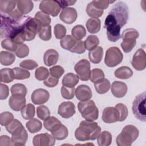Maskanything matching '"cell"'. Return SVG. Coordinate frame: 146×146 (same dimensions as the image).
<instances>
[{
    "label": "cell",
    "mask_w": 146,
    "mask_h": 146,
    "mask_svg": "<svg viewBox=\"0 0 146 146\" xmlns=\"http://www.w3.org/2000/svg\"><path fill=\"white\" fill-rule=\"evenodd\" d=\"M128 17V7L125 2L119 1L113 6L104 22L110 41L115 42L121 38L120 30L127 23Z\"/></svg>",
    "instance_id": "cell-1"
},
{
    "label": "cell",
    "mask_w": 146,
    "mask_h": 146,
    "mask_svg": "<svg viewBox=\"0 0 146 146\" xmlns=\"http://www.w3.org/2000/svg\"><path fill=\"white\" fill-rule=\"evenodd\" d=\"M101 132V128L93 121L83 120L75 131V138L81 141L95 140Z\"/></svg>",
    "instance_id": "cell-2"
},
{
    "label": "cell",
    "mask_w": 146,
    "mask_h": 146,
    "mask_svg": "<svg viewBox=\"0 0 146 146\" xmlns=\"http://www.w3.org/2000/svg\"><path fill=\"white\" fill-rule=\"evenodd\" d=\"M139 131L133 125H127L116 139L119 146H130L138 137Z\"/></svg>",
    "instance_id": "cell-3"
},
{
    "label": "cell",
    "mask_w": 146,
    "mask_h": 146,
    "mask_svg": "<svg viewBox=\"0 0 146 146\" xmlns=\"http://www.w3.org/2000/svg\"><path fill=\"white\" fill-rule=\"evenodd\" d=\"M78 108L82 116L87 121H94L98 119L99 110L95 102L92 100L78 103Z\"/></svg>",
    "instance_id": "cell-4"
},
{
    "label": "cell",
    "mask_w": 146,
    "mask_h": 146,
    "mask_svg": "<svg viewBox=\"0 0 146 146\" xmlns=\"http://www.w3.org/2000/svg\"><path fill=\"white\" fill-rule=\"evenodd\" d=\"M139 36V32L133 28H128L123 31L121 35L123 41L120 46L124 52L128 53L132 50L136 44V39Z\"/></svg>",
    "instance_id": "cell-5"
},
{
    "label": "cell",
    "mask_w": 146,
    "mask_h": 146,
    "mask_svg": "<svg viewBox=\"0 0 146 146\" xmlns=\"http://www.w3.org/2000/svg\"><path fill=\"white\" fill-rule=\"evenodd\" d=\"M145 96V91L137 95L133 102L132 107L134 116L137 119L143 122L146 121Z\"/></svg>",
    "instance_id": "cell-6"
},
{
    "label": "cell",
    "mask_w": 146,
    "mask_h": 146,
    "mask_svg": "<svg viewBox=\"0 0 146 146\" xmlns=\"http://www.w3.org/2000/svg\"><path fill=\"white\" fill-rule=\"evenodd\" d=\"M123 59V55L117 47L108 48L106 52L104 63L110 67H113L120 64Z\"/></svg>",
    "instance_id": "cell-7"
},
{
    "label": "cell",
    "mask_w": 146,
    "mask_h": 146,
    "mask_svg": "<svg viewBox=\"0 0 146 146\" xmlns=\"http://www.w3.org/2000/svg\"><path fill=\"white\" fill-rule=\"evenodd\" d=\"M39 26L34 18L27 16L23 26V32L26 41L33 40L38 31Z\"/></svg>",
    "instance_id": "cell-8"
},
{
    "label": "cell",
    "mask_w": 146,
    "mask_h": 146,
    "mask_svg": "<svg viewBox=\"0 0 146 146\" xmlns=\"http://www.w3.org/2000/svg\"><path fill=\"white\" fill-rule=\"evenodd\" d=\"M74 70L82 81H87L90 77V63L88 60L83 59L75 65Z\"/></svg>",
    "instance_id": "cell-9"
},
{
    "label": "cell",
    "mask_w": 146,
    "mask_h": 146,
    "mask_svg": "<svg viewBox=\"0 0 146 146\" xmlns=\"http://www.w3.org/2000/svg\"><path fill=\"white\" fill-rule=\"evenodd\" d=\"M39 7L42 12L52 17H56L61 9L58 1L53 0L42 1L39 3Z\"/></svg>",
    "instance_id": "cell-10"
},
{
    "label": "cell",
    "mask_w": 146,
    "mask_h": 146,
    "mask_svg": "<svg viewBox=\"0 0 146 146\" xmlns=\"http://www.w3.org/2000/svg\"><path fill=\"white\" fill-rule=\"evenodd\" d=\"M131 64L137 71H142L146 67V54L142 48L138 49L133 55Z\"/></svg>",
    "instance_id": "cell-11"
},
{
    "label": "cell",
    "mask_w": 146,
    "mask_h": 146,
    "mask_svg": "<svg viewBox=\"0 0 146 146\" xmlns=\"http://www.w3.org/2000/svg\"><path fill=\"white\" fill-rule=\"evenodd\" d=\"M55 143V139L48 133L35 135L33 139L34 146H53Z\"/></svg>",
    "instance_id": "cell-12"
},
{
    "label": "cell",
    "mask_w": 146,
    "mask_h": 146,
    "mask_svg": "<svg viewBox=\"0 0 146 146\" xmlns=\"http://www.w3.org/2000/svg\"><path fill=\"white\" fill-rule=\"evenodd\" d=\"M50 98L49 92L43 88L35 90L31 95L33 103L36 105H40L46 103Z\"/></svg>",
    "instance_id": "cell-13"
},
{
    "label": "cell",
    "mask_w": 146,
    "mask_h": 146,
    "mask_svg": "<svg viewBox=\"0 0 146 146\" xmlns=\"http://www.w3.org/2000/svg\"><path fill=\"white\" fill-rule=\"evenodd\" d=\"M58 113L64 119L70 118L75 113V106L71 102H62L58 107Z\"/></svg>",
    "instance_id": "cell-14"
},
{
    "label": "cell",
    "mask_w": 146,
    "mask_h": 146,
    "mask_svg": "<svg viewBox=\"0 0 146 146\" xmlns=\"http://www.w3.org/2000/svg\"><path fill=\"white\" fill-rule=\"evenodd\" d=\"M119 112L115 107H108L103 110L102 120L104 123H113L119 121Z\"/></svg>",
    "instance_id": "cell-15"
},
{
    "label": "cell",
    "mask_w": 146,
    "mask_h": 146,
    "mask_svg": "<svg viewBox=\"0 0 146 146\" xmlns=\"http://www.w3.org/2000/svg\"><path fill=\"white\" fill-rule=\"evenodd\" d=\"M77 17V11L72 7L64 8L59 15L60 20L67 24H72L76 21Z\"/></svg>",
    "instance_id": "cell-16"
},
{
    "label": "cell",
    "mask_w": 146,
    "mask_h": 146,
    "mask_svg": "<svg viewBox=\"0 0 146 146\" xmlns=\"http://www.w3.org/2000/svg\"><path fill=\"white\" fill-rule=\"evenodd\" d=\"M9 105L14 111H19L26 105L25 96L20 95H12L9 100Z\"/></svg>",
    "instance_id": "cell-17"
},
{
    "label": "cell",
    "mask_w": 146,
    "mask_h": 146,
    "mask_svg": "<svg viewBox=\"0 0 146 146\" xmlns=\"http://www.w3.org/2000/svg\"><path fill=\"white\" fill-rule=\"evenodd\" d=\"M76 98L82 102L90 100L92 96V93L89 86L85 84H81L77 87L75 91Z\"/></svg>",
    "instance_id": "cell-18"
},
{
    "label": "cell",
    "mask_w": 146,
    "mask_h": 146,
    "mask_svg": "<svg viewBox=\"0 0 146 146\" xmlns=\"http://www.w3.org/2000/svg\"><path fill=\"white\" fill-rule=\"evenodd\" d=\"M127 84L120 81H115L111 86V92L116 98H120L124 97L127 92Z\"/></svg>",
    "instance_id": "cell-19"
},
{
    "label": "cell",
    "mask_w": 146,
    "mask_h": 146,
    "mask_svg": "<svg viewBox=\"0 0 146 146\" xmlns=\"http://www.w3.org/2000/svg\"><path fill=\"white\" fill-rule=\"evenodd\" d=\"M11 135L13 145H25L28 139V134L24 127Z\"/></svg>",
    "instance_id": "cell-20"
},
{
    "label": "cell",
    "mask_w": 146,
    "mask_h": 146,
    "mask_svg": "<svg viewBox=\"0 0 146 146\" xmlns=\"http://www.w3.org/2000/svg\"><path fill=\"white\" fill-rule=\"evenodd\" d=\"M59 59V54L54 49H48L44 54L43 61L47 66H51L56 64Z\"/></svg>",
    "instance_id": "cell-21"
},
{
    "label": "cell",
    "mask_w": 146,
    "mask_h": 146,
    "mask_svg": "<svg viewBox=\"0 0 146 146\" xmlns=\"http://www.w3.org/2000/svg\"><path fill=\"white\" fill-rule=\"evenodd\" d=\"M79 76L72 72L67 73L63 78L62 83V85L67 87L73 88L79 82Z\"/></svg>",
    "instance_id": "cell-22"
},
{
    "label": "cell",
    "mask_w": 146,
    "mask_h": 146,
    "mask_svg": "<svg viewBox=\"0 0 146 146\" xmlns=\"http://www.w3.org/2000/svg\"><path fill=\"white\" fill-rule=\"evenodd\" d=\"M103 55V49L101 46H98L88 52V57L90 61L94 64L99 63Z\"/></svg>",
    "instance_id": "cell-23"
},
{
    "label": "cell",
    "mask_w": 146,
    "mask_h": 146,
    "mask_svg": "<svg viewBox=\"0 0 146 146\" xmlns=\"http://www.w3.org/2000/svg\"><path fill=\"white\" fill-rule=\"evenodd\" d=\"M17 9L23 14L29 13L34 7V3L29 0L17 1Z\"/></svg>",
    "instance_id": "cell-24"
},
{
    "label": "cell",
    "mask_w": 146,
    "mask_h": 146,
    "mask_svg": "<svg viewBox=\"0 0 146 146\" xmlns=\"http://www.w3.org/2000/svg\"><path fill=\"white\" fill-rule=\"evenodd\" d=\"M17 5V1L13 0H1L0 10L1 14H7L14 10Z\"/></svg>",
    "instance_id": "cell-25"
},
{
    "label": "cell",
    "mask_w": 146,
    "mask_h": 146,
    "mask_svg": "<svg viewBox=\"0 0 146 146\" xmlns=\"http://www.w3.org/2000/svg\"><path fill=\"white\" fill-rule=\"evenodd\" d=\"M88 31L91 34H95L100 30L101 22L99 18H91L88 19L86 23Z\"/></svg>",
    "instance_id": "cell-26"
},
{
    "label": "cell",
    "mask_w": 146,
    "mask_h": 146,
    "mask_svg": "<svg viewBox=\"0 0 146 146\" xmlns=\"http://www.w3.org/2000/svg\"><path fill=\"white\" fill-rule=\"evenodd\" d=\"M62 124L61 121L54 116H50L44 120L43 125L47 131L52 132Z\"/></svg>",
    "instance_id": "cell-27"
},
{
    "label": "cell",
    "mask_w": 146,
    "mask_h": 146,
    "mask_svg": "<svg viewBox=\"0 0 146 146\" xmlns=\"http://www.w3.org/2000/svg\"><path fill=\"white\" fill-rule=\"evenodd\" d=\"M34 19L39 26H46L50 25L51 19L49 15L42 12V11H38L35 16Z\"/></svg>",
    "instance_id": "cell-28"
},
{
    "label": "cell",
    "mask_w": 146,
    "mask_h": 146,
    "mask_svg": "<svg viewBox=\"0 0 146 146\" xmlns=\"http://www.w3.org/2000/svg\"><path fill=\"white\" fill-rule=\"evenodd\" d=\"M96 91L99 94L107 93L110 88V82L106 78H103L94 83Z\"/></svg>",
    "instance_id": "cell-29"
},
{
    "label": "cell",
    "mask_w": 146,
    "mask_h": 146,
    "mask_svg": "<svg viewBox=\"0 0 146 146\" xmlns=\"http://www.w3.org/2000/svg\"><path fill=\"white\" fill-rule=\"evenodd\" d=\"M114 74L117 78L127 79L130 78L133 75V71L129 67L122 66L116 69Z\"/></svg>",
    "instance_id": "cell-30"
},
{
    "label": "cell",
    "mask_w": 146,
    "mask_h": 146,
    "mask_svg": "<svg viewBox=\"0 0 146 146\" xmlns=\"http://www.w3.org/2000/svg\"><path fill=\"white\" fill-rule=\"evenodd\" d=\"M15 59V56L12 52L7 51H2L0 52V63L3 66L12 64Z\"/></svg>",
    "instance_id": "cell-31"
},
{
    "label": "cell",
    "mask_w": 146,
    "mask_h": 146,
    "mask_svg": "<svg viewBox=\"0 0 146 146\" xmlns=\"http://www.w3.org/2000/svg\"><path fill=\"white\" fill-rule=\"evenodd\" d=\"M98 144L100 146H108L112 143V135L107 131L101 132L97 137Z\"/></svg>",
    "instance_id": "cell-32"
},
{
    "label": "cell",
    "mask_w": 146,
    "mask_h": 146,
    "mask_svg": "<svg viewBox=\"0 0 146 146\" xmlns=\"http://www.w3.org/2000/svg\"><path fill=\"white\" fill-rule=\"evenodd\" d=\"M14 79L13 69L9 68H2L0 70V80L1 82L9 83L11 82Z\"/></svg>",
    "instance_id": "cell-33"
},
{
    "label": "cell",
    "mask_w": 146,
    "mask_h": 146,
    "mask_svg": "<svg viewBox=\"0 0 146 146\" xmlns=\"http://www.w3.org/2000/svg\"><path fill=\"white\" fill-rule=\"evenodd\" d=\"M21 115L25 120H30L33 119L35 114V106L31 103L25 105L21 110Z\"/></svg>",
    "instance_id": "cell-34"
},
{
    "label": "cell",
    "mask_w": 146,
    "mask_h": 146,
    "mask_svg": "<svg viewBox=\"0 0 146 146\" xmlns=\"http://www.w3.org/2000/svg\"><path fill=\"white\" fill-rule=\"evenodd\" d=\"M26 126L30 133H34L41 130L42 124L41 121L36 118H33L26 123Z\"/></svg>",
    "instance_id": "cell-35"
},
{
    "label": "cell",
    "mask_w": 146,
    "mask_h": 146,
    "mask_svg": "<svg viewBox=\"0 0 146 146\" xmlns=\"http://www.w3.org/2000/svg\"><path fill=\"white\" fill-rule=\"evenodd\" d=\"M51 133L55 139L62 140L65 139L67 137L68 135V131L67 128L62 124L60 126H59L57 129L51 132Z\"/></svg>",
    "instance_id": "cell-36"
},
{
    "label": "cell",
    "mask_w": 146,
    "mask_h": 146,
    "mask_svg": "<svg viewBox=\"0 0 146 146\" xmlns=\"http://www.w3.org/2000/svg\"><path fill=\"white\" fill-rule=\"evenodd\" d=\"M76 42V40L72 36L67 35L61 39L60 44L63 48L70 51V50L75 46Z\"/></svg>",
    "instance_id": "cell-37"
},
{
    "label": "cell",
    "mask_w": 146,
    "mask_h": 146,
    "mask_svg": "<svg viewBox=\"0 0 146 146\" xmlns=\"http://www.w3.org/2000/svg\"><path fill=\"white\" fill-rule=\"evenodd\" d=\"M86 49L91 51L96 47L99 44V39L97 36L90 35L87 36L84 42Z\"/></svg>",
    "instance_id": "cell-38"
},
{
    "label": "cell",
    "mask_w": 146,
    "mask_h": 146,
    "mask_svg": "<svg viewBox=\"0 0 146 146\" xmlns=\"http://www.w3.org/2000/svg\"><path fill=\"white\" fill-rule=\"evenodd\" d=\"M72 36L77 40L83 39L86 35L85 27L81 25L75 26L71 30Z\"/></svg>",
    "instance_id": "cell-39"
},
{
    "label": "cell",
    "mask_w": 146,
    "mask_h": 146,
    "mask_svg": "<svg viewBox=\"0 0 146 146\" xmlns=\"http://www.w3.org/2000/svg\"><path fill=\"white\" fill-rule=\"evenodd\" d=\"M38 33L40 39L44 41L49 40L51 38V26H39Z\"/></svg>",
    "instance_id": "cell-40"
},
{
    "label": "cell",
    "mask_w": 146,
    "mask_h": 146,
    "mask_svg": "<svg viewBox=\"0 0 146 146\" xmlns=\"http://www.w3.org/2000/svg\"><path fill=\"white\" fill-rule=\"evenodd\" d=\"M86 13L87 15L91 18H98L103 15V10L95 7L92 4V2H91L87 6Z\"/></svg>",
    "instance_id": "cell-41"
},
{
    "label": "cell",
    "mask_w": 146,
    "mask_h": 146,
    "mask_svg": "<svg viewBox=\"0 0 146 146\" xmlns=\"http://www.w3.org/2000/svg\"><path fill=\"white\" fill-rule=\"evenodd\" d=\"M13 71L15 79L23 80L28 79L30 76V73L29 71L19 67H14L13 68Z\"/></svg>",
    "instance_id": "cell-42"
},
{
    "label": "cell",
    "mask_w": 146,
    "mask_h": 146,
    "mask_svg": "<svg viewBox=\"0 0 146 146\" xmlns=\"http://www.w3.org/2000/svg\"><path fill=\"white\" fill-rule=\"evenodd\" d=\"M5 127L6 130L11 135L24 127L21 122L17 119H14Z\"/></svg>",
    "instance_id": "cell-43"
},
{
    "label": "cell",
    "mask_w": 146,
    "mask_h": 146,
    "mask_svg": "<svg viewBox=\"0 0 146 146\" xmlns=\"http://www.w3.org/2000/svg\"><path fill=\"white\" fill-rule=\"evenodd\" d=\"M27 91L26 87L21 83L14 84L11 87V93L12 95H20L25 96Z\"/></svg>",
    "instance_id": "cell-44"
},
{
    "label": "cell",
    "mask_w": 146,
    "mask_h": 146,
    "mask_svg": "<svg viewBox=\"0 0 146 146\" xmlns=\"http://www.w3.org/2000/svg\"><path fill=\"white\" fill-rule=\"evenodd\" d=\"M49 72L47 68L39 67L35 71V77L38 80H44L49 76Z\"/></svg>",
    "instance_id": "cell-45"
},
{
    "label": "cell",
    "mask_w": 146,
    "mask_h": 146,
    "mask_svg": "<svg viewBox=\"0 0 146 146\" xmlns=\"http://www.w3.org/2000/svg\"><path fill=\"white\" fill-rule=\"evenodd\" d=\"M104 72L100 68H94L91 71L90 79L94 83L104 78Z\"/></svg>",
    "instance_id": "cell-46"
},
{
    "label": "cell",
    "mask_w": 146,
    "mask_h": 146,
    "mask_svg": "<svg viewBox=\"0 0 146 146\" xmlns=\"http://www.w3.org/2000/svg\"><path fill=\"white\" fill-rule=\"evenodd\" d=\"M36 115L38 117L42 120H45L50 116V111L47 107L41 105L36 108Z\"/></svg>",
    "instance_id": "cell-47"
},
{
    "label": "cell",
    "mask_w": 146,
    "mask_h": 146,
    "mask_svg": "<svg viewBox=\"0 0 146 146\" xmlns=\"http://www.w3.org/2000/svg\"><path fill=\"white\" fill-rule=\"evenodd\" d=\"M115 108L117 109L119 112V121H124L126 119L128 114V108L127 106L123 103H118L115 106Z\"/></svg>",
    "instance_id": "cell-48"
},
{
    "label": "cell",
    "mask_w": 146,
    "mask_h": 146,
    "mask_svg": "<svg viewBox=\"0 0 146 146\" xmlns=\"http://www.w3.org/2000/svg\"><path fill=\"white\" fill-rule=\"evenodd\" d=\"M14 52L18 58H23L29 55V48L26 44H20L18 45L17 50Z\"/></svg>",
    "instance_id": "cell-49"
},
{
    "label": "cell",
    "mask_w": 146,
    "mask_h": 146,
    "mask_svg": "<svg viewBox=\"0 0 146 146\" xmlns=\"http://www.w3.org/2000/svg\"><path fill=\"white\" fill-rule=\"evenodd\" d=\"M14 115L12 113L5 111L3 112L0 115V123L2 126H6L9 124L12 120H14Z\"/></svg>",
    "instance_id": "cell-50"
},
{
    "label": "cell",
    "mask_w": 146,
    "mask_h": 146,
    "mask_svg": "<svg viewBox=\"0 0 146 146\" xmlns=\"http://www.w3.org/2000/svg\"><path fill=\"white\" fill-rule=\"evenodd\" d=\"M75 89L74 87L70 88L64 86H63L60 89L61 95L62 97L64 99L67 100L72 99V98H74L75 95Z\"/></svg>",
    "instance_id": "cell-51"
},
{
    "label": "cell",
    "mask_w": 146,
    "mask_h": 146,
    "mask_svg": "<svg viewBox=\"0 0 146 146\" xmlns=\"http://www.w3.org/2000/svg\"><path fill=\"white\" fill-rule=\"evenodd\" d=\"M17 44L14 43L10 38H6L3 39L1 42L2 47L5 50L15 52L18 47Z\"/></svg>",
    "instance_id": "cell-52"
},
{
    "label": "cell",
    "mask_w": 146,
    "mask_h": 146,
    "mask_svg": "<svg viewBox=\"0 0 146 146\" xmlns=\"http://www.w3.org/2000/svg\"><path fill=\"white\" fill-rule=\"evenodd\" d=\"M66 29L63 25L58 23L54 26V34L56 39H62L66 36Z\"/></svg>",
    "instance_id": "cell-53"
},
{
    "label": "cell",
    "mask_w": 146,
    "mask_h": 146,
    "mask_svg": "<svg viewBox=\"0 0 146 146\" xmlns=\"http://www.w3.org/2000/svg\"><path fill=\"white\" fill-rule=\"evenodd\" d=\"M49 71L50 74L51 76L58 79L60 78L64 72V68L62 66L59 65L54 66V67H51L49 69Z\"/></svg>",
    "instance_id": "cell-54"
},
{
    "label": "cell",
    "mask_w": 146,
    "mask_h": 146,
    "mask_svg": "<svg viewBox=\"0 0 146 146\" xmlns=\"http://www.w3.org/2000/svg\"><path fill=\"white\" fill-rule=\"evenodd\" d=\"M19 66L22 68L31 70L36 68L38 66V64L35 61L31 59H28L22 61L19 63Z\"/></svg>",
    "instance_id": "cell-55"
},
{
    "label": "cell",
    "mask_w": 146,
    "mask_h": 146,
    "mask_svg": "<svg viewBox=\"0 0 146 146\" xmlns=\"http://www.w3.org/2000/svg\"><path fill=\"white\" fill-rule=\"evenodd\" d=\"M85 51H86V48L84 46V42L80 40H76L75 46L70 50V51H71V52L80 54L84 53Z\"/></svg>",
    "instance_id": "cell-56"
},
{
    "label": "cell",
    "mask_w": 146,
    "mask_h": 146,
    "mask_svg": "<svg viewBox=\"0 0 146 146\" xmlns=\"http://www.w3.org/2000/svg\"><path fill=\"white\" fill-rule=\"evenodd\" d=\"M115 1H108V0H100V1H92V3L94 5V6L96 7L97 9H100V10H104L106 9L110 3L114 2Z\"/></svg>",
    "instance_id": "cell-57"
},
{
    "label": "cell",
    "mask_w": 146,
    "mask_h": 146,
    "mask_svg": "<svg viewBox=\"0 0 146 146\" xmlns=\"http://www.w3.org/2000/svg\"><path fill=\"white\" fill-rule=\"evenodd\" d=\"M59 82V80L58 78L53 77L51 75L48 76V77L44 80L43 84L48 87H54L56 86Z\"/></svg>",
    "instance_id": "cell-58"
},
{
    "label": "cell",
    "mask_w": 146,
    "mask_h": 146,
    "mask_svg": "<svg viewBox=\"0 0 146 146\" xmlns=\"http://www.w3.org/2000/svg\"><path fill=\"white\" fill-rule=\"evenodd\" d=\"M9 95V88L8 86L5 84H0V99H6Z\"/></svg>",
    "instance_id": "cell-59"
},
{
    "label": "cell",
    "mask_w": 146,
    "mask_h": 146,
    "mask_svg": "<svg viewBox=\"0 0 146 146\" xmlns=\"http://www.w3.org/2000/svg\"><path fill=\"white\" fill-rule=\"evenodd\" d=\"M12 140L9 136L7 135H2L0 137V145L5 146V145H12Z\"/></svg>",
    "instance_id": "cell-60"
},
{
    "label": "cell",
    "mask_w": 146,
    "mask_h": 146,
    "mask_svg": "<svg viewBox=\"0 0 146 146\" xmlns=\"http://www.w3.org/2000/svg\"><path fill=\"white\" fill-rule=\"evenodd\" d=\"M59 3L60 6L62 8H66L68 6H72L74 5L76 1H70V0H63V1H57Z\"/></svg>",
    "instance_id": "cell-61"
}]
</instances>
